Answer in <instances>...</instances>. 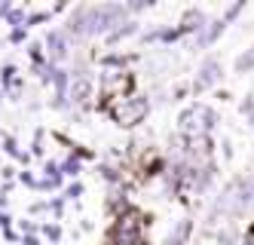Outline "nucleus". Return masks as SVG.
<instances>
[{"label":"nucleus","instance_id":"obj_1","mask_svg":"<svg viewBox=\"0 0 254 245\" xmlns=\"http://www.w3.org/2000/svg\"><path fill=\"white\" fill-rule=\"evenodd\" d=\"M126 9L123 6H92V9H80L74 18V31H86V34H101L111 28L114 18H123Z\"/></svg>","mask_w":254,"mask_h":245},{"label":"nucleus","instance_id":"obj_2","mask_svg":"<svg viewBox=\"0 0 254 245\" xmlns=\"http://www.w3.org/2000/svg\"><path fill=\"white\" fill-rule=\"evenodd\" d=\"M199 120H214V114H211V110H205L202 104H193V107H187L184 114H181V129H184L190 138L205 135V132H208V126H202Z\"/></svg>","mask_w":254,"mask_h":245},{"label":"nucleus","instance_id":"obj_3","mask_svg":"<svg viewBox=\"0 0 254 245\" xmlns=\"http://www.w3.org/2000/svg\"><path fill=\"white\" fill-rule=\"evenodd\" d=\"M144 114H147V101L138 98V101H123L120 107H114V117L123 123V126H135L138 120H144Z\"/></svg>","mask_w":254,"mask_h":245},{"label":"nucleus","instance_id":"obj_4","mask_svg":"<svg viewBox=\"0 0 254 245\" xmlns=\"http://www.w3.org/2000/svg\"><path fill=\"white\" fill-rule=\"evenodd\" d=\"M49 46H52V55H59V59L67 52V43H64V37H62L59 31H56V34H49Z\"/></svg>","mask_w":254,"mask_h":245},{"label":"nucleus","instance_id":"obj_5","mask_svg":"<svg viewBox=\"0 0 254 245\" xmlns=\"http://www.w3.org/2000/svg\"><path fill=\"white\" fill-rule=\"evenodd\" d=\"M214 80H217V68H214V65H205V68H202V80H199V86L214 83Z\"/></svg>","mask_w":254,"mask_h":245},{"label":"nucleus","instance_id":"obj_6","mask_svg":"<svg viewBox=\"0 0 254 245\" xmlns=\"http://www.w3.org/2000/svg\"><path fill=\"white\" fill-rule=\"evenodd\" d=\"M3 150H6V154H12V157H19V160H25V157L19 154V144H15V138H6V141H3Z\"/></svg>","mask_w":254,"mask_h":245},{"label":"nucleus","instance_id":"obj_7","mask_svg":"<svg viewBox=\"0 0 254 245\" xmlns=\"http://www.w3.org/2000/svg\"><path fill=\"white\" fill-rule=\"evenodd\" d=\"M12 77H15V68H12V65H6V68H3V86H6V89H9Z\"/></svg>","mask_w":254,"mask_h":245},{"label":"nucleus","instance_id":"obj_8","mask_svg":"<svg viewBox=\"0 0 254 245\" xmlns=\"http://www.w3.org/2000/svg\"><path fill=\"white\" fill-rule=\"evenodd\" d=\"M64 168H67V175H77V160H67Z\"/></svg>","mask_w":254,"mask_h":245},{"label":"nucleus","instance_id":"obj_9","mask_svg":"<svg viewBox=\"0 0 254 245\" xmlns=\"http://www.w3.org/2000/svg\"><path fill=\"white\" fill-rule=\"evenodd\" d=\"M0 227H9V218H6L3 212H0Z\"/></svg>","mask_w":254,"mask_h":245}]
</instances>
